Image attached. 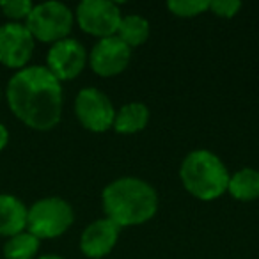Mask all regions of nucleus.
<instances>
[{
	"instance_id": "obj_1",
	"label": "nucleus",
	"mask_w": 259,
	"mask_h": 259,
	"mask_svg": "<svg viewBox=\"0 0 259 259\" xmlns=\"http://www.w3.org/2000/svg\"><path fill=\"white\" fill-rule=\"evenodd\" d=\"M13 114L29 128L48 132L62 117V85L47 66H27L9 78L6 89Z\"/></svg>"
},
{
	"instance_id": "obj_2",
	"label": "nucleus",
	"mask_w": 259,
	"mask_h": 259,
	"mask_svg": "<svg viewBox=\"0 0 259 259\" xmlns=\"http://www.w3.org/2000/svg\"><path fill=\"white\" fill-rule=\"evenodd\" d=\"M101 202L107 219L119 227L139 226L155 217L158 209V194L144 180L119 178L105 187Z\"/></svg>"
},
{
	"instance_id": "obj_3",
	"label": "nucleus",
	"mask_w": 259,
	"mask_h": 259,
	"mask_svg": "<svg viewBox=\"0 0 259 259\" xmlns=\"http://www.w3.org/2000/svg\"><path fill=\"white\" fill-rule=\"evenodd\" d=\"M180 178L188 194L201 201H213L227 192L231 174L215 153L195 149L185 156Z\"/></svg>"
},
{
	"instance_id": "obj_4",
	"label": "nucleus",
	"mask_w": 259,
	"mask_h": 259,
	"mask_svg": "<svg viewBox=\"0 0 259 259\" xmlns=\"http://www.w3.org/2000/svg\"><path fill=\"white\" fill-rule=\"evenodd\" d=\"M75 213L69 202L61 197L36 201L27 211V231L37 240H48L64 234L71 227Z\"/></svg>"
},
{
	"instance_id": "obj_5",
	"label": "nucleus",
	"mask_w": 259,
	"mask_h": 259,
	"mask_svg": "<svg viewBox=\"0 0 259 259\" xmlns=\"http://www.w3.org/2000/svg\"><path fill=\"white\" fill-rule=\"evenodd\" d=\"M73 20L75 16L71 9L62 2H43L34 6L25 27L34 39L54 45L69 36L73 29Z\"/></svg>"
},
{
	"instance_id": "obj_6",
	"label": "nucleus",
	"mask_w": 259,
	"mask_h": 259,
	"mask_svg": "<svg viewBox=\"0 0 259 259\" xmlns=\"http://www.w3.org/2000/svg\"><path fill=\"white\" fill-rule=\"evenodd\" d=\"M75 114L85 130L103 134L114 126L115 108L105 93L94 87H85L76 94Z\"/></svg>"
},
{
	"instance_id": "obj_7",
	"label": "nucleus",
	"mask_w": 259,
	"mask_h": 259,
	"mask_svg": "<svg viewBox=\"0 0 259 259\" xmlns=\"http://www.w3.org/2000/svg\"><path fill=\"white\" fill-rule=\"evenodd\" d=\"M121 9L110 0H83L76 8V22L83 32L100 39L117 34Z\"/></svg>"
},
{
	"instance_id": "obj_8",
	"label": "nucleus",
	"mask_w": 259,
	"mask_h": 259,
	"mask_svg": "<svg viewBox=\"0 0 259 259\" xmlns=\"http://www.w3.org/2000/svg\"><path fill=\"white\" fill-rule=\"evenodd\" d=\"M34 37L23 23H6L0 27V64L11 69L27 68L34 54Z\"/></svg>"
},
{
	"instance_id": "obj_9",
	"label": "nucleus",
	"mask_w": 259,
	"mask_h": 259,
	"mask_svg": "<svg viewBox=\"0 0 259 259\" xmlns=\"http://www.w3.org/2000/svg\"><path fill=\"white\" fill-rule=\"evenodd\" d=\"M87 64V52L83 45L71 37L54 43L47 55V68L59 82L73 80L83 71Z\"/></svg>"
},
{
	"instance_id": "obj_10",
	"label": "nucleus",
	"mask_w": 259,
	"mask_h": 259,
	"mask_svg": "<svg viewBox=\"0 0 259 259\" xmlns=\"http://www.w3.org/2000/svg\"><path fill=\"white\" fill-rule=\"evenodd\" d=\"M89 64L93 71L100 76H115L122 73L130 64L132 48L124 45L117 36L103 37L91 50Z\"/></svg>"
},
{
	"instance_id": "obj_11",
	"label": "nucleus",
	"mask_w": 259,
	"mask_h": 259,
	"mask_svg": "<svg viewBox=\"0 0 259 259\" xmlns=\"http://www.w3.org/2000/svg\"><path fill=\"white\" fill-rule=\"evenodd\" d=\"M121 227L110 219H98L83 229L80 236V250L91 259H101L112 252L119 238Z\"/></svg>"
},
{
	"instance_id": "obj_12",
	"label": "nucleus",
	"mask_w": 259,
	"mask_h": 259,
	"mask_svg": "<svg viewBox=\"0 0 259 259\" xmlns=\"http://www.w3.org/2000/svg\"><path fill=\"white\" fill-rule=\"evenodd\" d=\"M27 208L18 197L0 194V236H15L27 229Z\"/></svg>"
},
{
	"instance_id": "obj_13",
	"label": "nucleus",
	"mask_w": 259,
	"mask_h": 259,
	"mask_svg": "<svg viewBox=\"0 0 259 259\" xmlns=\"http://www.w3.org/2000/svg\"><path fill=\"white\" fill-rule=\"evenodd\" d=\"M149 122V108L141 101H134V103H126L121 107V110L115 112L114 126L112 128L122 135H132L139 134L148 126Z\"/></svg>"
},
{
	"instance_id": "obj_14",
	"label": "nucleus",
	"mask_w": 259,
	"mask_h": 259,
	"mask_svg": "<svg viewBox=\"0 0 259 259\" xmlns=\"http://www.w3.org/2000/svg\"><path fill=\"white\" fill-rule=\"evenodd\" d=\"M227 192L236 201H254L259 197V170L245 167L234 172L227 185Z\"/></svg>"
},
{
	"instance_id": "obj_15",
	"label": "nucleus",
	"mask_w": 259,
	"mask_h": 259,
	"mask_svg": "<svg viewBox=\"0 0 259 259\" xmlns=\"http://www.w3.org/2000/svg\"><path fill=\"white\" fill-rule=\"evenodd\" d=\"M115 36L130 48L141 47L149 37V22L141 15L122 16Z\"/></svg>"
},
{
	"instance_id": "obj_16",
	"label": "nucleus",
	"mask_w": 259,
	"mask_h": 259,
	"mask_svg": "<svg viewBox=\"0 0 259 259\" xmlns=\"http://www.w3.org/2000/svg\"><path fill=\"white\" fill-rule=\"evenodd\" d=\"M41 240H37L29 231H23L15 236L8 238L4 243V257L6 259H34L39 250Z\"/></svg>"
},
{
	"instance_id": "obj_17",
	"label": "nucleus",
	"mask_w": 259,
	"mask_h": 259,
	"mask_svg": "<svg viewBox=\"0 0 259 259\" xmlns=\"http://www.w3.org/2000/svg\"><path fill=\"white\" fill-rule=\"evenodd\" d=\"M167 8L172 15L180 16V18H192V16L208 11L209 2L208 0H170Z\"/></svg>"
},
{
	"instance_id": "obj_18",
	"label": "nucleus",
	"mask_w": 259,
	"mask_h": 259,
	"mask_svg": "<svg viewBox=\"0 0 259 259\" xmlns=\"http://www.w3.org/2000/svg\"><path fill=\"white\" fill-rule=\"evenodd\" d=\"M32 9L34 4L30 0H6V2H0V11L15 23H20V20L29 18Z\"/></svg>"
},
{
	"instance_id": "obj_19",
	"label": "nucleus",
	"mask_w": 259,
	"mask_h": 259,
	"mask_svg": "<svg viewBox=\"0 0 259 259\" xmlns=\"http://www.w3.org/2000/svg\"><path fill=\"white\" fill-rule=\"evenodd\" d=\"M240 9V0H211L209 2V11H213L220 18H233Z\"/></svg>"
},
{
	"instance_id": "obj_20",
	"label": "nucleus",
	"mask_w": 259,
	"mask_h": 259,
	"mask_svg": "<svg viewBox=\"0 0 259 259\" xmlns=\"http://www.w3.org/2000/svg\"><path fill=\"white\" fill-rule=\"evenodd\" d=\"M8 142H9V132H8V128L0 122V151L8 146Z\"/></svg>"
},
{
	"instance_id": "obj_21",
	"label": "nucleus",
	"mask_w": 259,
	"mask_h": 259,
	"mask_svg": "<svg viewBox=\"0 0 259 259\" xmlns=\"http://www.w3.org/2000/svg\"><path fill=\"white\" fill-rule=\"evenodd\" d=\"M37 259H62L61 255H55V254H47V255H41Z\"/></svg>"
},
{
	"instance_id": "obj_22",
	"label": "nucleus",
	"mask_w": 259,
	"mask_h": 259,
	"mask_svg": "<svg viewBox=\"0 0 259 259\" xmlns=\"http://www.w3.org/2000/svg\"><path fill=\"white\" fill-rule=\"evenodd\" d=\"M0 98H2V91H0Z\"/></svg>"
}]
</instances>
